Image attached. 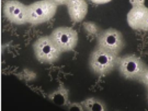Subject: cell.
Here are the masks:
<instances>
[{"label": "cell", "mask_w": 148, "mask_h": 111, "mask_svg": "<svg viewBox=\"0 0 148 111\" xmlns=\"http://www.w3.org/2000/svg\"><path fill=\"white\" fill-rule=\"evenodd\" d=\"M58 5L53 0L37 1L27 5V23L37 25L49 21L55 15Z\"/></svg>", "instance_id": "cell-1"}, {"label": "cell", "mask_w": 148, "mask_h": 111, "mask_svg": "<svg viewBox=\"0 0 148 111\" xmlns=\"http://www.w3.org/2000/svg\"><path fill=\"white\" fill-rule=\"evenodd\" d=\"M119 58L118 55L97 47L90 55L89 65L93 71L103 76L117 66Z\"/></svg>", "instance_id": "cell-2"}, {"label": "cell", "mask_w": 148, "mask_h": 111, "mask_svg": "<svg viewBox=\"0 0 148 111\" xmlns=\"http://www.w3.org/2000/svg\"><path fill=\"white\" fill-rule=\"evenodd\" d=\"M97 47L117 55L125 44L122 34L119 31L109 28L100 32L97 39Z\"/></svg>", "instance_id": "cell-3"}, {"label": "cell", "mask_w": 148, "mask_h": 111, "mask_svg": "<svg viewBox=\"0 0 148 111\" xmlns=\"http://www.w3.org/2000/svg\"><path fill=\"white\" fill-rule=\"evenodd\" d=\"M132 7L127 15L128 25L132 29L148 31V8L145 1L130 0Z\"/></svg>", "instance_id": "cell-4"}, {"label": "cell", "mask_w": 148, "mask_h": 111, "mask_svg": "<svg viewBox=\"0 0 148 111\" xmlns=\"http://www.w3.org/2000/svg\"><path fill=\"white\" fill-rule=\"evenodd\" d=\"M117 66L121 74L129 79H139L147 67L138 56L128 55L119 58Z\"/></svg>", "instance_id": "cell-5"}, {"label": "cell", "mask_w": 148, "mask_h": 111, "mask_svg": "<svg viewBox=\"0 0 148 111\" xmlns=\"http://www.w3.org/2000/svg\"><path fill=\"white\" fill-rule=\"evenodd\" d=\"M33 47L37 58L46 62L55 61L58 58L62 52L49 35L38 38L34 42Z\"/></svg>", "instance_id": "cell-6"}, {"label": "cell", "mask_w": 148, "mask_h": 111, "mask_svg": "<svg viewBox=\"0 0 148 111\" xmlns=\"http://www.w3.org/2000/svg\"><path fill=\"white\" fill-rule=\"evenodd\" d=\"M49 36L61 51L72 50L76 46L78 40L76 31L72 28L66 27L55 29Z\"/></svg>", "instance_id": "cell-7"}, {"label": "cell", "mask_w": 148, "mask_h": 111, "mask_svg": "<svg viewBox=\"0 0 148 111\" xmlns=\"http://www.w3.org/2000/svg\"><path fill=\"white\" fill-rule=\"evenodd\" d=\"M3 12L5 17L12 23L20 25L27 23V5L18 1H6Z\"/></svg>", "instance_id": "cell-8"}, {"label": "cell", "mask_w": 148, "mask_h": 111, "mask_svg": "<svg viewBox=\"0 0 148 111\" xmlns=\"http://www.w3.org/2000/svg\"><path fill=\"white\" fill-rule=\"evenodd\" d=\"M71 19L75 22L82 21L86 16L88 10V5L83 0H68L66 4Z\"/></svg>", "instance_id": "cell-9"}, {"label": "cell", "mask_w": 148, "mask_h": 111, "mask_svg": "<svg viewBox=\"0 0 148 111\" xmlns=\"http://www.w3.org/2000/svg\"><path fill=\"white\" fill-rule=\"evenodd\" d=\"M81 104L83 107L90 111H104L105 107L99 100L94 98L87 99L82 102Z\"/></svg>", "instance_id": "cell-10"}, {"label": "cell", "mask_w": 148, "mask_h": 111, "mask_svg": "<svg viewBox=\"0 0 148 111\" xmlns=\"http://www.w3.org/2000/svg\"><path fill=\"white\" fill-rule=\"evenodd\" d=\"M52 99L54 103L59 106L65 105L68 101V94L65 90L56 92L52 96Z\"/></svg>", "instance_id": "cell-11"}, {"label": "cell", "mask_w": 148, "mask_h": 111, "mask_svg": "<svg viewBox=\"0 0 148 111\" xmlns=\"http://www.w3.org/2000/svg\"><path fill=\"white\" fill-rule=\"evenodd\" d=\"M84 26L86 31L91 34H96L99 32L98 27L93 23L90 22L84 23Z\"/></svg>", "instance_id": "cell-12"}, {"label": "cell", "mask_w": 148, "mask_h": 111, "mask_svg": "<svg viewBox=\"0 0 148 111\" xmlns=\"http://www.w3.org/2000/svg\"><path fill=\"white\" fill-rule=\"evenodd\" d=\"M139 79L148 88V67L146 68Z\"/></svg>", "instance_id": "cell-13"}, {"label": "cell", "mask_w": 148, "mask_h": 111, "mask_svg": "<svg viewBox=\"0 0 148 111\" xmlns=\"http://www.w3.org/2000/svg\"><path fill=\"white\" fill-rule=\"evenodd\" d=\"M69 109L71 110L82 111L83 110V107L82 104L77 103H73L70 104Z\"/></svg>", "instance_id": "cell-14"}, {"label": "cell", "mask_w": 148, "mask_h": 111, "mask_svg": "<svg viewBox=\"0 0 148 111\" xmlns=\"http://www.w3.org/2000/svg\"><path fill=\"white\" fill-rule=\"evenodd\" d=\"M110 0H92L91 1L93 3L97 4H103L108 3L110 1Z\"/></svg>", "instance_id": "cell-15"}, {"label": "cell", "mask_w": 148, "mask_h": 111, "mask_svg": "<svg viewBox=\"0 0 148 111\" xmlns=\"http://www.w3.org/2000/svg\"></svg>", "instance_id": "cell-16"}]
</instances>
